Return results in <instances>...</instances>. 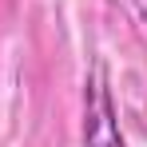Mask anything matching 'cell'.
<instances>
[{
	"mask_svg": "<svg viewBox=\"0 0 147 147\" xmlns=\"http://www.w3.org/2000/svg\"><path fill=\"white\" fill-rule=\"evenodd\" d=\"M84 147H127L115 123V107H111V92L103 84V72H92L88 84V107H84Z\"/></svg>",
	"mask_w": 147,
	"mask_h": 147,
	"instance_id": "cell-1",
	"label": "cell"
}]
</instances>
